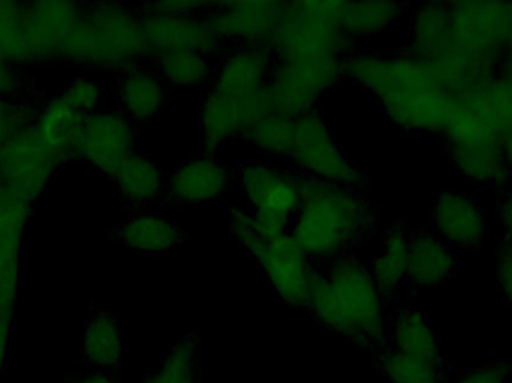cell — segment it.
<instances>
[{
    "label": "cell",
    "instance_id": "cell-1",
    "mask_svg": "<svg viewBox=\"0 0 512 383\" xmlns=\"http://www.w3.org/2000/svg\"><path fill=\"white\" fill-rule=\"evenodd\" d=\"M345 75L372 93L388 119L405 132L441 134L454 96L436 69L409 54L352 53Z\"/></svg>",
    "mask_w": 512,
    "mask_h": 383
},
{
    "label": "cell",
    "instance_id": "cell-2",
    "mask_svg": "<svg viewBox=\"0 0 512 383\" xmlns=\"http://www.w3.org/2000/svg\"><path fill=\"white\" fill-rule=\"evenodd\" d=\"M301 205L289 234L316 264L354 255L372 238L375 205L363 192L300 174Z\"/></svg>",
    "mask_w": 512,
    "mask_h": 383
},
{
    "label": "cell",
    "instance_id": "cell-3",
    "mask_svg": "<svg viewBox=\"0 0 512 383\" xmlns=\"http://www.w3.org/2000/svg\"><path fill=\"white\" fill-rule=\"evenodd\" d=\"M309 312L328 330L363 348L387 342L385 300L372 271L357 256L331 259L318 265Z\"/></svg>",
    "mask_w": 512,
    "mask_h": 383
},
{
    "label": "cell",
    "instance_id": "cell-4",
    "mask_svg": "<svg viewBox=\"0 0 512 383\" xmlns=\"http://www.w3.org/2000/svg\"><path fill=\"white\" fill-rule=\"evenodd\" d=\"M63 62L119 74L150 62L137 6L119 2L86 3Z\"/></svg>",
    "mask_w": 512,
    "mask_h": 383
},
{
    "label": "cell",
    "instance_id": "cell-5",
    "mask_svg": "<svg viewBox=\"0 0 512 383\" xmlns=\"http://www.w3.org/2000/svg\"><path fill=\"white\" fill-rule=\"evenodd\" d=\"M230 234L258 264L283 303L309 310L318 264L301 250L289 231L267 234L251 213L230 208Z\"/></svg>",
    "mask_w": 512,
    "mask_h": 383
},
{
    "label": "cell",
    "instance_id": "cell-6",
    "mask_svg": "<svg viewBox=\"0 0 512 383\" xmlns=\"http://www.w3.org/2000/svg\"><path fill=\"white\" fill-rule=\"evenodd\" d=\"M342 2H283L282 17L268 42L274 59H330L354 53L340 26Z\"/></svg>",
    "mask_w": 512,
    "mask_h": 383
},
{
    "label": "cell",
    "instance_id": "cell-7",
    "mask_svg": "<svg viewBox=\"0 0 512 383\" xmlns=\"http://www.w3.org/2000/svg\"><path fill=\"white\" fill-rule=\"evenodd\" d=\"M346 59H274L267 84L270 110L289 119H300L318 110L319 101L345 75Z\"/></svg>",
    "mask_w": 512,
    "mask_h": 383
},
{
    "label": "cell",
    "instance_id": "cell-8",
    "mask_svg": "<svg viewBox=\"0 0 512 383\" xmlns=\"http://www.w3.org/2000/svg\"><path fill=\"white\" fill-rule=\"evenodd\" d=\"M291 170L319 182L363 191L367 179L334 140L318 110L295 123L294 143L288 158Z\"/></svg>",
    "mask_w": 512,
    "mask_h": 383
},
{
    "label": "cell",
    "instance_id": "cell-9",
    "mask_svg": "<svg viewBox=\"0 0 512 383\" xmlns=\"http://www.w3.org/2000/svg\"><path fill=\"white\" fill-rule=\"evenodd\" d=\"M234 183L245 192L248 213L262 231H289L301 205L300 174L264 162H248L234 170Z\"/></svg>",
    "mask_w": 512,
    "mask_h": 383
},
{
    "label": "cell",
    "instance_id": "cell-10",
    "mask_svg": "<svg viewBox=\"0 0 512 383\" xmlns=\"http://www.w3.org/2000/svg\"><path fill=\"white\" fill-rule=\"evenodd\" d=\"M451 27L463 50L501 66L512 38V3L450 2Z\"/></svg>",
    "mask_w": 512,
    "mask_h": 383
},
{
    "label": "cell",
    "instance_id": "cell-11",
    "mask_svg": "<svg viewBox=\"0 0 512 383\" xmlns=\"http://www.w3.org/2000/svg\"><path fill=\"white\" fill-rule=\"evenodd\" d=\"M149 59L170 53L206 54L219 60L228 50L227 42L209 26L204 15L156 14L137 6Z\"/></svg>",
    "mask_w": 512,
    "mask_h": 383
},
{
    "label": "cell",
    "instance_id": "cell-12",
    "mask_svg": "<svg viewBox=\"0 0 512 383\" xmlns=\"http://www.w3.org/2000/svg\"><path fill=\"white\" fill-rule=\"evenodd\" d=\"M86 3L44 0L24 3V36L30 65L63 62Z\"/></svg>",
    "mask_w": 512,
    "mask_h": 383
},
{
    "label": "cell",
    "instance_id": "cell-13",
    "mask_svg": "<svg viewBox=\"0 0 512 383\" xmlns=\"http://www.w3.org/2000/svg\"><path fill=\"white\" fill-rule=\"evenodd\" d=\"M270 111L267 90L262 95L240 98L206 87L201 101L200 131L207 155H215L219 147L230 141L242 140Z\"/></svg>",
    "mask_w": 512,
    "mask_h": 383
},
{
    "label": "cell",
    "instance_id": "cell-14",
    "mask_svg": "<svg viewBox=\"0 0 512 383\" xmlns=\"http://www.w3.org/2000/svg\"><path fill=\"white\" fill-rule=\"evenodd\" d=\"M56 170L59 167L36 140L32 126L0 147V188L29 204L41 198Z\"/></svg>",
    "mask_w": 512,
    "mask_h": 383
},
{
    "label": "cell",
    "instance_id": "cell-15",
    "mask_svg": "<svg viewBox=\"0 0 512 383\" xmlns=\"http://www.w3.org/2000/svg\"><path fill=\"white\" fill-rule=\"evenodd\" d=\"M137 128L120 110H101L86 116L78 143V161L113 179L122 162L135 152Z\"/></svg>",
    "mask_w": 512,
    "mask_h": 383
},
{
    "label": "cell",
    "instance_id": "cell-16",
    "mask_svg": "<svg viewBox=\"0 0 512 383\" xmlns=\"http://www.w3.org/2000/svg\"><path fill=\"white\" fill-rule=\"evenodd\" d=\"M33 205L0 188V318L12 321L23 273L24 232Z\"/></svg>",
    "mask_w": 512,
    "mask_h": 383
},
{
    "label": "cell",
    "instance_id": "cell-17",
    "mask_svg": "<svg viewBox=\"0 0 512 383\" xmlns=\"http://www.w3.org/2000/svg\"><path fill=\"white\" fill-rule=\"evenodd\" d=\"M233 183V168L206 153L183 162L168 174L162 201L174 210L200 207L222 198Z\"/></svg>",
    "mask_w": 512,
    "mask_h": 383
},
{
    "label": "cell",
    "instance_id": "cell-18",
    "mask_svg": "<svg viewBox=\"0 0 512 383\" xmlns=\"http://www.w3.org/2000/svg\"><path fill=\"white\" fill-rule=\"evenodd\" d=\"M430 225L453 250L480 249L487 237L486 210L465 192L439 193L430 208Z\"/></svg>",
    "mask_w": 512,
    "mask_h": 383
},
{
    "label": "cell",
    "instance_id": "cell-19",
    "mask_svg": "<svg viewBox=\"0 0 512 383\" xmlns=\"http://www.w3.org/2000/svg\"><path fill=\"white\" fill-rule=\"evenodd\" d=\"M282 11L283 2H216L204 18L227 44L267 47Z\"/></svg>",
    "mask_w": 512,
    "mask_h": 383
},
{
    "label": "cell",
    "instance_id": "cell-20",
    "mask_svg": "<svg viewBox=\"0 0 512 383\" xmlns=\"http://www.w3.org/2000/svg\"><path fill=\"white\" fill-rule=\"evenodd\" d=\"M274 57L262 45H234L218 60L212 83L207 87L225 95L251 98L267 90Z\"/></svg>",
    "mask_w": 512,
    "mask_h": 383
},
{
    "label": "cell",
    "instance_id": "cell-21",
    "mask_svg": "<svg viewBox=\"0 0 512 383\" xmlns=\"http://www.w3.org/2000/svg\"><path fill=\"white\" fill-rule=\"evenodd\" d=\"M451 27L448 3H421L411 18V38L403 53L441 68L462 53Z\"/></svg>",
    "mask_w": 512,
    "mask_h": 383
},
{
    "label": "cell",
    "instance_id": "cell-22",
    "mask_svg": "<svg viewBox=\"0 0 512 383\" xmlns=\"http://www.w3.org/2000/svg\"><path fill=\"white\" fill-rule=\"evenodd\" d=\"M86 116L66 104L62 96H53L38 108L32 129L36 140L57 167L78 161V143Z\"/></svg>",
    "mask_w": 512,
    "mask_h": 383
},
{
    "label": "cell",
    "instance_id": "cell-23",
    "mask_svg": "<svg viewBox=\"0 0 512 383\" xmlns=\"http://www.w3.org/2000/svg\"><path fill=\"white\" fill-rule=\"evenodd\" d=\"M114 241L146 255H165L185 243L186 234L176 220L152 211H137L114 231Z\"/></svg>",
    "mask_w": 512,
    "mask_h": 383
},
{
    "label": "cell",
    "instance_id": "cell-24",
    "mask_svg": "<svg viewBox=\"0 0 512 383\" xmlns=\"http://www.w3.org/2000/svg\"><path fill=\"white\" fill-rule=\"evenodd\" d=\"M456 250L429 229L409 234L406 282L414 288H435L451 279L457 267Z\"/></svg>",
    "mask_w": 512,
    "mask_h": 383
},
{
    "label": "cell",
    "instance_id": "cell-25",
    "mask_svg": "<svg viewBox=\"0 0 512 383\" xmlns=\"http://www.w3.org/2000/svg\"><path fill=\"white\" fill-rule=\"evenodd\" d=\"M167 87L152 65H138L120 74L119 110L137 123L150 122L161 113Z\"/></svg>",
    "mask_w": 512,
    "mask_h": 383
},
{
    "label": "cell",
    "instance_id": "cell-26",
    "mask_svg": "<svg viewBox=\"0 0 512 383\" xmlns=\"http://www.w3.org/2000/svg\"><path fill=\"white\" fill-rule=\"evenodd\" d=\"M111 182L123 201L137 211L144 210L164 196L165 179L161 167L149 156L138 152L122 162Z\"/></svg>",
    "mask_w": 512,
    "mask_h": 383
},
{
    "label": "cell",
    "instance_id": "cell-27",
    "mask_svg": "<svg viewBox=\"0 0 512 383\" xmlns=\"http://www.w3.org/2000/svg\"><path fill=\"white\" fill-rule=\"evenodd\" d=\"M385 345L400 354L441 361L438 336L423 312L403 306L388 319Z\"/></svg>",
    "mask_w": 512,
    "mask_h": 383
},
{
    "label": "cell",
    "instance_id": "cell-28",
    "mask_svg": "<svg viewBox=\"0 0 512 383\" xmlns=\"http://www.w3.org/2000/svg\"><path fill=\"white\" fill-rule=\"evenodd\" d=\"M409 234L402 222H391L381 252L370 265L373 280L385 301L396 300L406 282L408 271Z\"/></svg>",
    "mask_w": 512,
    "mask_h": 383
},
{
    "label": "cell",
    "instance_id": "cell-29",
    "mask_svg": "<svg viewBox=\"0 0 512 383\" xmlns=\"http://www.w3.org/2000/svg\"><path fill=\"white\" fill-rule=\"evenodd\" d=\"M405 12L397 2H342L340 26L349 39L373 38L390 29Z\"/></svg>",
    "mask_w": 512,
    "mask_h": 383
},
{
    "label": "cell",
    "instance_id": "cell-30",
    "mask_svg": "<svg viewBox=\"0 0 512 383\" xmlns=\"http://www.w3.org/2000/svg\"><path fill=\"white\" fill-rule=\"evenodd\" d=\"M84 358L87 363L108 372L122 360L123 340L119 324L104 312H93L84 327Z\"/></svg>",
    "mask_w": 512,
    "mask_h": 383
},
{
    "label": "cell",
    "instance_id": "cell-31",
    "mask_svg": "<svg viewBox=\"0 0 512 383\" xmlns=\"http://www.w3.org/2000/svg\"><path fill=\"white\" fill-rule=\"evenodd\" d=\"M206 54L185 51L156 57L150 62L165 84L173 87H207L212 83L216 65Z\"/></svg>",
    "mask_w": 512,
    "mask_h": 383
},
{
    "label": "cell",
    "instance_id": "cell-32",
    "mask_svg": "<svg viewBox=\"0 0 512 383\" xmlns=\"http://www.w3.org/2000/svg\"><path fill=\"white\" fill-rule=\"evenodd\" d=\"M295 123L297 120L270 111L246 132L242 140L267 158L288 161L294 143Z\"/></svg>",
    "mask_w": 512,
    "mask_h": 383
},
{
    "label": "cell",
    "instance_id": "cell-33",
    "mask_svg": "<svg viewBox=\"0 0 512 383\" xmlns=\"http://www.w3.org/2000/svg\"><path fill=\"white\" fill-rule=\"evenodd\" d=\"M379 369L390 383H445L441 361L400 354L388 346L379 355Z\"/></svg>",
    "mask_w": 512,
    "mask_h": 383
},
{
    "label": "cell",
    "instance_id": "cell-34",
    "mask_svg": "<svg viewBox=\"0 0 512 383\" xmlns=\"http://www.w3.org/2000/svg\"><path fill=\"white\" fill-rule=\"evenodd\" d=\"M0 59L21 69L30 66L24 36V3L0 2Z\"/></svg>",
    "mask_w": 512,
    "mask_h": 383
},
{
    "label": "cell",
    "instance_id": "cell-35",
    "mask_svg": "<svg viewBox=\"0 0 512 383\" xmlns=\"http://www.w3.org/2000/svg\"><path fill=\"white\" fill-rule=\"evenodd\" d=\"M198 337H183L165 355L161 369L144 383H198Z\"/></svg>",
    "mask_w": 512,
    "mask_h": 383
},
{
    "label": "cell",
    "instance_id": "cell-36",
    "mask_svg": "<svg viewBox=\"0 0 512 383\" xmlns=\"http://www.w3.org/2000/svg\"><path fill=\"white\" fill-rule=\"evenodd\" d=\"M60 96L65 99L69 107L83 116H90L101 110L104 87L98 78L83 75L69 81Z\"/></svg>",
    "mask_w": 512,
    "mask_h": 383
},
{
    "label": "cell",
    "instance_id": "cell-37",
    "mask_svg": "<svg viewBox=\"0 0 512 383\" xmlns=\"http://www.w3.org/2000/svg\"><path fill=\"white\" fill-rule=\"evenodd\" d=\"M39 105L23 99H0V147L35 122Z\"/></svg>",
    "mask_w": 512,
    "mask_h": 383
},
{
    "label": "cell",
    "instance_id": "cell-38",
    "mask_svg": "<svg viewBox=\"0 0 512 383\" xmlns=\"http://www.w3.org/2000/svg\"><path fill=\"white\" fill-rule=\"evenodd\" d=\"M216 2H188V0H167V2L141 3L144 11L156 12V14L173 15H206L212 11Z\"/></svg>",
    "mask_w": 512,
    "mask_h": 383
},
{
    "label": "cell",
    "instance_id": "cell-39",
    "mask_svg": "<svg viewBox=\"0 0 512 383\" xmlns=\"http://www.w3.org/2000/svg\"><path fill=\"white\" fill-rule=\"evenodd\" d=\"M26 86L23 69L0 59V99H18Z\"/></svg>",
    "mask_w": 512,
    "mask_h": 383
},
{
    "label": "cell",
    "instance_id": "cell-40",
    "mask_svg": "<svg viewBox=\"0 0 512 383\" xmlns=\"http://www.w3.org/2000/svg\"><path fill=\"white\" fill-rule=\"evenodd\" d=\"M496 279L505 300L512 307V246L499 244L496 249Z\"/></svg>",
    "mask_w": 512,
    "mask_h": 383
},
{
    "label": "cell",
    "instance_id": "cell-41",
    "mask_svg": "<svg viewBox=\"0 0 512 383\" xmlns=\"http://www.w3.org/2000/svg\"><path fill=\"white\" fill-rule=\"evenodd\" d=\"M510 372L511 367L499 361V363L477 367L462 376L457 383H507Z\"/></svg>",
    "mask_w": 512,
    "mask_h": 383
},
{
    "label": "cell",
    "instance_id": "cell-42",
    "mask_svg": "<svg viewBox=\"0 0 512 383\" xmlns=\"http://www.w3.org/2000/svg\"><path fill=\"white\" fill-rule=\"evenodd\" d=\"M498 222L504 234V243L512 246V186L502 191L499 196Z\"/></svg>",
    "mask_w": 512,
    "mask_h": 383
},
{
    "label": "cell",
    "instance_id": "cell-43",
    "mask_svg": "<svg viewBox=\"0 0 512 383\" xmlns=\"http://www.w3.org/2000/svg\"><path fill=\"white\" fill-rule=\"evenodd\" d=\"M12 321L0 318V373L5 366L6 351H8L9 337H11Z\"/></svg>",
    "mask_w": 512,
    "mask_h": 383
},
{
    "label": "cell",
    "instance_id": "cell-44",
    "mask_svg": "<svg viewBox=\"0 0 512 383\" xmlns=\"http://www.w3.org/2000/svg\"><path fill=\"white\" fill-rule=\"evenodd\" d=\"M75 383H119L108 372H96L93 375L83 376Z\"/></svg>",
    "mask_w": 512,
    "mask_h": 383
},
{
    "label": "cell",
    "instance_id": "cell-45",
    "mask_svg": "<svg viewBox=\"0 0 512 383\" xmlns=\"http://www.w3.org/2000/svg\"><path fill=\"white\" fill-rule=\"evenodd\" d=\"M499 71L507 74L508 77L512 78V38L510 44H508L507 51H505L504 59H502L501 69Z\"/></svg>",
    "mask_w": 512,
    "mask_h": 383
}]
</instances>
